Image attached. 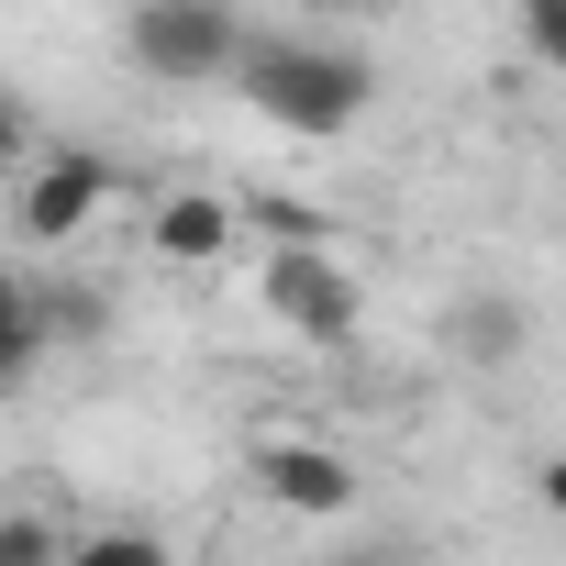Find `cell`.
I'll list each match as a JSON object with an SVG mask.
<instances>
[{
	"label": "cell",
	"mask_w": 566,
	"mask_h": 566,
	"mask_svg": "<svg viewBox=\"0 0 566 566\" xmlns=\"http://www.w3.org/2000/svg\"><path fill=\"white\" fill-rule=\"evenodd\" d=\"M222 90H244V112H255V123H277V134L334 145V134H356V123H367L378 67H367L356 45H334V34H266V23H255Z\"/></svg>",
	"instance_id": "cell-1"
},
{
	"label": "cell",
	"mask_w": 566,
	"mask_h": 566,
	"mask_svg": "<svg viewBox=\"0 0 566 566\" xmlns=\"http://www.w3.org/2000/svg\"><path fill=\"white\" fill-rule=\"evenodd\" d=\"M244 34L255 23L233 12V0H134L123 12V67L156 78V90H222Z\"/></svg>",
	"instance_id": "cell-2"
},
{
	"label": "cell",
	"mask_w": 566,
	"mask_h": 566,
	"mask_svg": "<svg viewBox=\"0 0 566 566\" xmlns=\"http://www.w3.org/2000/svg\"><path fill=\"white\" fill-rule=\"evenodd\" d=\"M255 301H266L277 334H301V345H345V334L367 323V277L334 255V233H301V244H266Z\"/></svg>",
	"instance_id": "cell-3"
},
{
	"label": "cell",
	"mask_w": 566,
	"mask_h": 566,
	"mask_svg": "<svg viewBox=\"0 0 566 566\" xmlns=\"http://www.w3.org/2000/svg\"><path fill=\"white\" fill-rule=\"evenodd\" d=\"M112 156H90V145H56V156H34V178H23V200H12V233L23 244H78L101 211H112Z\"/></svg>",
	"instance_id": "cell-4"
},
{
	"label": "cell",
	"mask_w": 566,
	"mask_h": 566,
	"mask_svg": "<svg viewBox=\"0 0 566 566\" xmlns=\"http://www.w3.org/2000/svg\"><path fill=\"white\" fill-rule=\"evenodd\" d=\"M255 478L277 511H301V522H345L356 511V455L345 444H255Z\"/></svg>",
	"instance_id": "cell-5"
},
{
	"label": "cell",
	"mask_w": 566,
	"mask_h": 566,
	"mask_svg": "<svg viewBox=\"0 0 566 566\" xmlns=\"http://www.w3.org/2000/svg\"><path fill=\"white\" fill-rule=\"evenodd\" d=\"M233 233H244V211H233L222 189H167V200L145 211L156 266H222V255H233Z\"/></svg>",
	"instance_id": "cell-6"
},
{
	"label": "cell",
	"mask_w": 566,
	"mask_h": 566,
	"mask_svg": "<svg viewBox=\"0 0 566 566\" xmlns=\"http://www.w3.org/2000/svg\"><path fill=\"white\" fill-rule=\"evenodd\" d=\"M522 345H533L522 301H500V290H455V301H444V356H455V367L489 378V367H511Z\"/></svg>",
	"instance_id": "cell-7"
},
{
	"label": "cell",
	"mask_w": 566,
	"mask_h": 566,
	"mask_svg": "<svg viewBox=\"0 0 566 566\" xmlns=\"http://www.w3.org/2000/svg\"><path fill=\"white\" fill-rule=\"evenodd\" d=\"M45 356H56V345H45V301H34V277L0 266V389H23Z\"/></svg>",
	"instance_id": "cell-8"
},
{
	"label": "cell",
	"mask_w": 566,
	"mask_h": 566,
	"mask_svg": "<svg viewBox=\"0 0 566 566\" xmlns=\"http://www.w3.org/2000/svg\"><path fill=\"white\" fill-rule=\"evenodd\" d=\"M34 301H45V345H101L112 334L101 290H67V277H56V290H34Z\"/></svg>",
	"instance_id": "cell-9"
},
{
	"label": "cell",
	"mask_w": 566,
	"mask_h": 566,
	"mask_svg": "<svg viewBox=\"0 0 566 566\" xmlns=\"http://www.w3.org/2000/svg\"><path fill=\"white\" fill-rule=\"evenodd\" d=\"M0 566H67V522H45V511H0Z\"/></svg>",
	"instance_id": "cell-10"
},
{
	"label": "cell",
	"mask_w": 566,
	"mask_h": 566,
	"mask_svg": "<svg viewBox=\"0 0 566 566\" xmlns=\"http://www.w3.org/2000/svg\"><path fill=\"white\" fill-rule=\"evenodd\" d=\"M67 566H167V533H67Z\"/></svg>",
	"instance_id": "cell-11"
},
{
	"label": "cell",
	"mask_w": 566,
	"mask_h": 566,
	"mask_svg": "<svg viewBox=\"0 0 566 566\" xmlns=\"http://www.w3.org/2000/svg\"><path fill=\"white\" fill-rule=\"evenodd\" d=\"M511 23H522L533 67H566V0H511Z\"/></svg>",
	"instance_id": "cell-12"
},
{
	"label": "cell",
	"mask_w": 566,
	"mask_h": 566,
	"mask_svg": "<svg viewBox=\"0 0 566 566\" xmlns=\"http://www.w3.org/2000/svg\"><path fill=\"white\" fill-rule=\"evenodd\" d=\"M233 211H244V222H266L277 244H301V233H323V211H312V200H277V189H266V200H233Z\"/></svg>",
	"instance_id": "cell-13"
},
{
	"label": "cell",
	"mask_w": 566,
	"mask_h": 566,
	"mask_svg": "<svg viewBox=\"0 0 566 566\" xmlns=\"http://www.w3.org/2000/svg\"><path fill=\"white\" fill-rule=\"evenodd\" d=\"M23 156H34V101L0 90V167H23Z\"/></svg>",
	"instance_id": "cell-14"
},
{
	"label": "cell",
	"mask_w": 566,
	"mask_h": 566,
	"mask_svg": "<svg viewBox=\"0 0 566 566\" xmlns=\"http://www.w3.org/2000/svg\"><path fill=\"white\" fill-rule=\"evenodd\" d=\"M533 500H544V511L566 522V455H544V467H533Z\"/></svg>",
	"instance_id": "cell-15"
}]
</instances>
